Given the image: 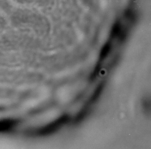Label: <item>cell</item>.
Wrapping results in <instances>:
<instances>
[{
    "instance_id": "3",
    "label": "cell",
    "mask_w": 151,
    "mask_h": 149,
    "mask_svg": "<svg viewBox=\"0 0 151 149\" xmlns=\"http://www.w3.org/2000/svg\"><path fill=\"white\" fill-rule=\"evenodd\" d=\"M110 45L107 44L105 46H104V47H103L102 49L101 50V54H100V58L101 59H104L106 56L109 53V51H110Z\"/></svg>"
},
{
    "instance_id": "4",
    "label": "cell",
    "mask_w": 151,
    "mask_h": 149,
    "mask_svg": "<svg viewBox=\"0 0 151 149\" xmlns=\"http://www.w3.org/2000/svg\"><path fill=\"white\" fill-rule=\"evenodd\" d=\"M12 125V122L9 121H0V131L9 129Z\"/></svg>"
},
{
    "instance_id": "2",
    "label": "cell",
    "mask_w": 151,
    "mask_h": 149,
    "mask_svg": "<svg viewBox=\"0 0 151 149\" xmlns=\"http://www.w3.org/2000/svg\"><path fill=\"white\" fill-rule=\"evenodd\" d=\"M103 88V84L99 85L98 86L96 90L94 91V92L93 94V96L91 97V101L93 102V101H96V100L97 99L98 97L99 96V95H101V92H102Z\"/></svg>"
},
{
    "instance_id": "5",
    "label": "cell",
    "mask_w": 151,
    "mask_h": 149,
    "mask_svg": "<svg viewBox=\"0 0 151 149\" xmlns=\"http://www.w3.org/2000/svg\"><path fill=\"white\" fill-rule=\"evenodd\" d=\"M86 111H82L78 115L77 117H76V119L77 120V121H79L83 119L84 116L86 115Z\"/></svg>"
},
{
    "instance_id": "1",
    "label": "cell",
    "mask_w": 151,
    "mask_h": 149,
    "mask_svg": "<svg viewBox=\"0 0 151 149\" xmlns=\"http://www.w3.org/2000/svg\"><path fill=\"white\" fill-rule=\"evenodd\" d=\"M69 120V117L67 115L59 117L57 120L55 121L52 124L49 125L43 129L39 131V134L45 135L52 133L54 130H57V128H59L61 125L67 122Z\"/></svg>"
}]
</instances>
